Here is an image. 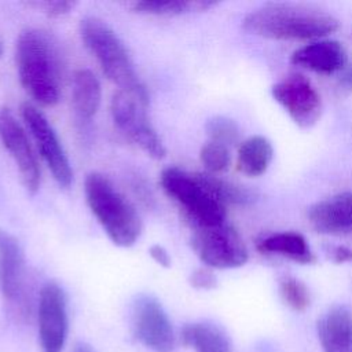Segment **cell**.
Listing matches in <instances>:
<instances>
[{"instance_id": "1", "label": "cell", "mask_w": 352, "mask_h": 352, "mask_svg": "<svg viewBox=\"0 0 352 352\" xmlns=\"http://www.w3.org/2000/svg\"><path fill=\"white\" fill-rule=\"evenodd\" d=\"M18 78L33 102L52 107L60 99V63L54 40L43 30L29 28L15 44Z\"/></svg>"}, {"instance_id": "2", "label": "cell", "mask_w": 352, "mask_h": 352, "mask_svg": "<svg viewBox=\"0 0 352 352\" xmlns=\"http://www.w3.org/2000/svg\"><path fill=\"white\" fill-rule=\"evenodd\" d=\"M242 28L271 40H315L336 32L338 19L311 6L267 3L246 14Z\"/></svg>"}, {"instance_id": "3", "label": "cell", "mask_w": 352, "mask_h": 352, "mask_svg": "<svg viewBox=\"0 0 352 352\" xmlns=\"http://www.w3.org/2000/svg\"><path fill=\"white\" fill-rule=\"evenodd\" d=\"M160 186L194 230L226 223L227 206L212 190L208 173L168 166L160 175Z\"/></svg>"}, {"instance_id": "4", "label": "cell", "mask_w": 352, "mask_h": 352, "mask_svg": "<svg viewBox=\"0 0 352 352\" xmlns=\"http://www.w3.org/2000/svg\"><path fill=\"white\" fill-rule=\"evenodd\" d=\"M87 205L107 238L120 248H131L142 234L135 206L102 173L91 172L84 182Z\"/></svg>"}, {"instance_id": "5", "label": "cell", "mask_w": 352, "mask_h": 352, "mask_svg": "<svg viewBox=\"0 0 352 352\" xmlns=\"http://www.w3.org/2000/svg\"><path fill=\"white\" fill-rule=\"evenodd\" d=\"M78 34L103 74L118 87V91L148 98V92L136 73L129 51L118 34L104 21L96 16L81 19Z\"/></svg>"}, {"instance_id": "6", "label": "cell", "mask_w": 352, "mask_h": 352, "mask_svg": "<svg viewBox=\"0 0 352 352\" xmlns=\"http://www.w3.org/2000/svg\"><path fill=\"white\" fill-rule=\"evenodd\" d=\"M147 106L148 98L126 91H117L110 102L111 118L118 131L146 155L154 160H162L166 148L148 120Z\"/></svg>"}, {"instance_id": "7", "label": "cell", "mask_w": 352, "mask_h": 352, "mask_svg": "<svg viewBox=\"0 0 352 352\" xmlns=\"http://www.w3.org/2000/svg\"><path fill=\"white\" fill-rule=\"evenodd\" d=\"M191 246L198 258L212 270L238 268L249 258L242 236L227 221L220 226L194 230Z\"/></svg>"}, {"instance_id": "8", "label": "cell", "mask_w": 352, "mask_h": 352, "mask_svg": "<svg viewBox=\"0 0 352 352\" xmlns=\"http://www.w3.org/2000/svg\"><path fill=\"white\" fill-rule=\"evenodd\" d=\"M19 113L26 131L36 144L38 155L45 162L54 180L63 188L69 187L73 183V169L52 125L33 103H22Z\"/></svg>"}, {"instance_id": "9", "label": "cell", "mask_w": 352, "mask_h": 352, "mask_svg": "<svg viewBox=\"0 0 352 352\" xmlns=\"http://www.w3.org/2000/svg\"><path fill=\"white\" fill-rule=\"evenodd\" d=\"M0 293L11 315L26 322L30 302L25 286V254L19 241L6 230H0Z\"/></svg>"}, {"instance_id": "10", "label": "cell", "mask_w": 352, "mask_h": 352, "mask_svg": "<svg viewBox=\"0 0 352 352\" xmlns=\"http://www.w3.org/2000/svg\"><path fill=\"white\" fill-rule=\"evenodd\" d=\"M0 142L12 158L25 190L34 195L41 183L40 164L26 128L7 107L0 109Z\"/></svg>"}, {"instance_id": "11", "label": "cell", "mask_w": 352, "mask_h": 352, "mask_svg": "<svg viewBox=\"0 0 352 352\" xmlns=\"http://www.w3.org/2000/svg\"><path fill=\"white\" fill-rule=\"evenodd\" d=\"M135 337L154 352H172L176 336L162 304L153 296H138L131 309Z\"/></svg>"}, {"instance_id": "12", "label": "cell", "mask_w": 352, "mask_h": 352, "mask_svg": "<svg viewBox=\"0 0 352 352\" xmlns=\"http://www.w3.org/2000/svg\"><path fill=\"white\" fill-rule=\"evenodd\" d=\"M38 340L43 352H62L67 337V302L55 282L43 285L37 302Z\"/></svg>"}, {"instance_id": "13", "label": "cell", "mask_w": 352, "mask_h": 352, "mask_svg": "<svg viewBox=\"0 0 352 352\" xmlns=\"http://www.w3.org/2000/svg\"><path fill=\"white\" fill-rule=\"evenodd\" d=\"M271 94L300 128H311L318 122L322 113V99L307 77L301 74L287 76L272 85Z\"/></svg>"}, {"instance_id": "14", "label": "cell", "mask_w": 352, "mask_h": 352, "mask_svg": "<svg viewBox=\"0 0 352 352\" xmlns=\"http://www.w3.org/2000/svg\"><path fill=\"white\" fill-rule=\"evenodd\" d=\"M311 226L320 234H352V191L318 201L308 210Z\"/></svg>"}, {"instance_id": "15", "label": "cell", "mask_w": 352, "mask_h": 352, "mask_svg": "<svg viewBox=\"0 0 352 352\" xmlns=\"http://www.w3.org/2000/svg\"><path fill=\"white\" fill-rule=\"evenodd\" d=\"M292 63L316 73L331 74L344 69L346 51L337 40H316L296 50L290 58Z\"/></svg>"}, {"instance_id": "16", "label": "cell", "mask_w": 352, "mask_h": 352, "mask_svg": "<svg viewBox=\"0 0 352 352\" xmlns=\"http://www.w3.org/2000/svg\"><path fill=\"white\" fill-rule=\"evenodd\" d=\"M318 337L324 352H352V312L345 307L329 309L318 320Z\"/></svg>"}, {"instance_id": "17", "label": "cell", "mask_w": 352, "mask_h": 352, "mask_svg": "<svg viewBox=\"0 0 352 352\" xmlns=\"http://www.w3.org/2000/svg\"><path fill=\"white\" fill-rule=\"evenodd\" d=\"M257 250L267 254L282 256L298 264H314L316 261L315 253L304 235L296 231L270 234L257 242Z\"/></svg>"}, {"instance_id": "18", "label": "cell", "mask_w": 352, "mask_h": 352, "mask_svg": "<svg viewBox=\"0 0 352 352\" xmlns=\"http://www.w3.org/2000/svg\"><path fill=\"white\" fill-rule=\"evenodd\" d=\"M102 87L99 78L89 69H77L72 78V104L81 121H89L99 110Z\"/></svg>"}, {"instance_id": "19", "label": "cell", "mask_w": 352, "mask_h": 352, "mask_svg": "<svg viewBox=\"0 0 352 352\" xmlns=\"http://www.w3.org/2000/svg\"><path fill=\"white\" fill-rule=\"evenodd\" d=\"M274 157V148L271 142L261 136L254 135L243 142L238 147L236 169L250 177H257L265 173Z\"/></svg>"}, {"instance_id": "20", "label": "cell", "mask_w": 352, "mask_h": 352, "mask_svg": "<svg viewBox=\"0 0 352 352\" xmlns=\"http://www.w3.org/2000/svg\"><path fill=\"white\" fill-rule=\"evenodd\" d=\"M182 342L197 352H231L227 334L209 322L188 323L182 329Z\"/></svg>"}, {"instance_id": "21", "label": "cell", "mask_w": 352, "mask_h": 352, "mask_svg": "<svg viewBox=\"0 0 352 352\" xmlns=\"http://www.w3.org/2000/svg\"><path fill=\"white\" fill-rule=\"evenodd\" d=\"M216 1L208 0H142V1H132L129 8L142 15L150 16H180L184 14L191 12H201L214 7Z\"/></svg>"}, {"instance_id": "22", "label": "cell", "mask_w": 352, "mask_h": 352, "mask_svg": "<svg viewBox=\"0 0 352 352\" xmlns=\"http://www.w3.org/2000/svg\"><path fill=\"white\" fill-rule=\"evenodd\" d=\"M205 131L210 142H216L227 147L239 143L241 139L238 124L224 116H214L209 118L205 124Z\"/></svg>"}, {"instance_id": "23", "label": "cell", "mask_w": 352, "mask_h": 352, "mask_svg": "<svg viewBox=\"0 0 352 352\" xmlns=\"http://www.w3.org/2000/svg\"><path fill=\"white\" fill-rule=\"evenodd\" d=\"M279 293L285 304L293 311H305L311 302L307 286L294 276H283L279 280Z\"/></svg>"}, {"instance_id": "24", "label": "cell", "mask_w": 352, "mask_h": 352, "mask_svg": "<svg viewBox=\"0 0 352 352\" xmlns=\"http://www.w3.org/2000/svg\"><path fill=\"white\" fill-rule=\"evenodd\" d=\"M199 161L210 175L221 173L231 164L230 148L216 142H206L199 150Z\"/></svg>"}, {"instance_id": "25", "label": "cell", "mask_w": 352, "mask_h": 352, "mask_svg": "<svg viewBox=\"0 0 352 352\" xmlns=\"http://www.w3.org/2000/svg\"><path fill=\"white\" fill-rule=\"evenodd\" d=\"M28 7L40 11L48 18H62L67 15L76 6V1H65V0H45V1H29Z\"/></svg>"}, {"instance_id": "26", "label": "cell", "mask_w": 352, "mask_h": 352, "mask_svg": "<svg viewBox=\"0 0 352 352\" xmlns=\"http://www.w3.org/2000/svg\"><path fill=\"white\" fill-rule=\"evenodd\" d=\"M188 280H190V285L198 290H210V289H214L217 285V278L213 270L206 265L195 268L191 272Z\"/></svg>"}, {"instance_id": "27", "label": "cell", "mask_w": 352, "mask_h": 352, "mask_svg": "<svg viewBox=\"0 0 352 352\" xmlns=\"http://www.w3.org/2000/svg\"><path fill=\"white\" fill-rule=\"evenodd\" d=\"M327 256L337 264L352 263V249L344 245H330L326 248Z\"/></svg>"}, {"instance_id": "28", "label": "cell", "mask_w": 352, "mask_h": 352, "mask_svg": "<svg viewBox=\"0 0 352 352\" xmlns=\"http://www.w3.org/2000/svg\"><path fill=\"white\" fill-rule=\"evenodd\" d=\"M148 254L160 267L169 268L172 265V257H170L169 252L162 245H160V243L151 245L148 248Z\"/></svg>"}, {"instance_id": "29", "label": "cell", "mask_w": 352, "mask_h": 352, "mask_svg": "<svg viewBox=\"0 0 352 352\" xmlns=\"http://www.w3.org/2000/svg\"><path fill=\"white\" fill-rule=\"evenodd\" d=\"M341 82H342L345 87L352 88V66L348 67V69L344 72V74L341 76Z\"/></svg>"}, {"instance_id": "30", "label": "cell", "mask_w": 352, "mask_h": 352, "mask_svg": "<svg viewBox=\"0 0 352 352\" xmlns=\"http://www.w3.org/2000/svg\"><path fill=\"white\" fill-rule=\"evenodd\" d=\"M73 352H95V351H94L88 344H85V342H80V344H77V345L74 346Z\"/></svg>"}, {"instance_id": "31", "label": "cell", "mask_w": 352, "mask_h": 352, "mask_svg": "<svg viewBox=\"0 0 352 352\" xmlns=\"http://www.w3.org/2000/svg\"><path fill=\"white\" fill-rule=\"evenodd\" d=\"M3 52H4V45H3V38H1V36H0V58H1Z\"/></svg>"}]
</instances>
